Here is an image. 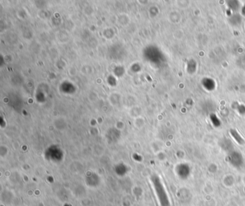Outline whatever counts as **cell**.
<instances>
[{"mask_svg":"<svg viewBox=\"0 0 245 206\" xmlns=\"http://www.w3.org/2000/svg\"><path fill=\"white\" fill-rule=\"evenodd\" d=\"M223 183H224L225 187H233L235 184L234 177L232 175H230V174L225 176L224 177V179H223Z\"/></svg>","mask_w":245,"mask_h":206,"instance_id":"1","label":"cell"}]
</instances>
